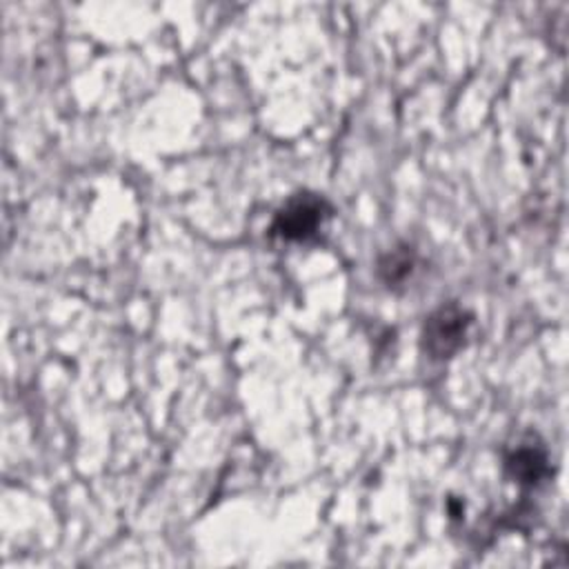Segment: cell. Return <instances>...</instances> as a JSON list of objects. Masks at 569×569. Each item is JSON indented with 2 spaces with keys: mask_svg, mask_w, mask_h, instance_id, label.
I'll use <instances>...</instances> for the list:
<instances>
[{
  "mask_svg": "<svg viewBox=\"0 0 569 569\" xmlns=\"http://www.w3.org/2000/svg\"><path fill=\"white\" fill-rule=\"evenodd\" d=\"M507 473L518 485H536L547 473V453L533 440H525L507 456Z\"/></svg>",
  "mask_w": 569,
  "mask_h": 569,
  "instance_id": "3957f363",
  "label": "cell"
},
{
  "mask_svg": "<svg viewBox=\"0 0 569 569\" xmlns=\"http://www.w3.org/2000/svg\"><path fill=\"white\" fill-rule=\"evenodd\" d=\"M329 211L331 209L322 198L313 193H298L276 213L271 231L282 240H309L318 233Z\"/></svg>",
  "mask_w": 569,
  "mask_h": 569,
  "instance_id": "7a4b0ae2",
  "label": "cell"
},
{
  "mask_svg": "<svg viewBox=\"0 0 569 569\" xmlns=\"http://www.w3.org/2000/svg\"><path fill=\"white\" fill-rule=\"evenodd\" d=\"M471 327V313L458 305H442L436 309L422 329V349L436 358H451L462 345Z\"/></svg>",
  "mask_w": 569,
  "mask_h": 569,
  "instance_id": "6da1fadb",
  "label": "cell"
},
{
  "mask_svg": "<svg viewBox=\"0 0 569 569\" xmlns=\"http://www.w3.org/2000/svg\"><path fill=\"white\" fill-rule=\"evenodd\" d=\"M411 269H413V253L407 251L405 247L385 256L380 262V276L389 287L402 282L411 273Z\"/></svg>",
  "mask_w": 569,
  "mask_h": 569,
  "instance_id": "277c9868",
  "label": "cell"
}]
</instances>
